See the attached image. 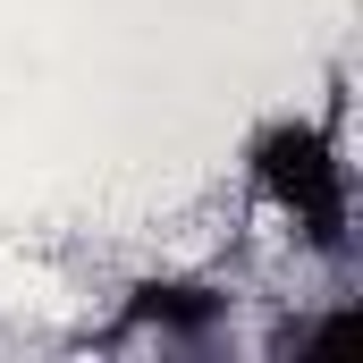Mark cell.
Wrapping results in <instances>:
<instances>
[{
    "label": "cell",
    "instance_id": "1",
    "mask_svg": "<svg viewBox=\"0 0 363 363\" xmlns=\"http://www.w3.org/2000/svg\"><path fill=\"white\" fill-rule=\"evenodd\" d=\"M245 203L271 211L313 262L355 254V161H347V101L330 110H271L245 127Z\"/></svg>",
    "mask_w": 363,
    "mask_h": 363
},
{
    "label": "cell",
    "instance_id": "2",
    "mask_svg": "<svg viewBox=\"0 0 363 363\" xmlns=\"http://www.w3.org/2000/svg\"><path fill=\"white\" fill-rule=\"evenodd\" d=\"M237 330V296L220 279H194V271H152L135 279L101 330V347H161V355H203Z\"/></svg>",
    "mask_w": 363,
    "mask_h": 363
}]
</instances>
